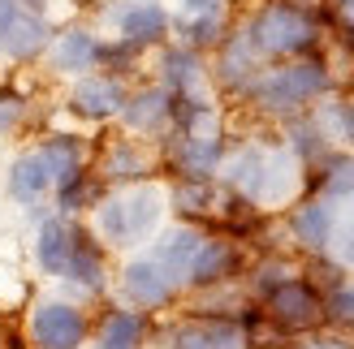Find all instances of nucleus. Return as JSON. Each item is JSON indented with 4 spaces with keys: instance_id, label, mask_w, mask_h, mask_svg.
I'll return each mask as SVG.
<instances>
[{
    "instance_id": "obj_35",
    "label": "nucleus",
    "mask_w": 354,
    "mask_h": 349,
    "mask_svg": "<svg viewBox=\"0 0 354 349\" xmlns=\"http://www.w3.org/2000/svg\"><path fill=\"white\" fill-rule=\"evenodd\" d=\"M281 5H294V9L315 13V17H324V13H328V0H281Z\"/></svg>"
},
{
    "instance_id": "obj_4",
    "label": "nucleus",
    "mask_w": 354,
    "mask_h": 349,
    "mask_svg": "<svg viewBox=\"0 0 354 349\" xmlns=\"http://www.w3.org/2000/svg\"><path fill=\"white\" fill-rule=\"evenodd\" d=\"M234 26L246 39V48L255 52L259 65L294 61V57H307V52L324 48V17L303 13L294 5H281V0H259Z\"/></svg>"
},
{
    "instance_id": "obj_20",
    "label": "nucleus",
    "mask_w": 354,
    "mask_h": 349,
    "mask_svg": "<svg viewBox=\"0 0 354 349\" xmlns=\"http://www.w3.org/2000/svg\"><path fill=\"white\" fill-rule=\"evenodd\" d=\"M151 315L134 310L126 302H113L104 306L100 315H91V337L86 345L91 349H147V337H151Z\"/></svg>"
},
{
    "instance_id": "obj_14",
    "label": "nucleus",
    "mask_w": 354,
    "mask_h": 349,
    "mask_svg": "<svg viewBox=\"0 0 354 349\" xmlns=\"http://www.w3.org/2000/svg\"><path fill=\"white\" fill-rule=\"evenodd\" d=\"M100 48H104V34L91 22H65L52 30L44 65H48V74L74 82L82 74H91V69H100Z\"/></svg>"
},
{
    "instance_id": "obj_12",
    "label": "nucleus",
    "mask_w": 354,
    "mask_h": 349,
    "mask_svg": "<svg viewBox=\"0 0 354 349\" xmlns=\"http://www.w3.org/2000/svg\"><path fill=\"white\" fill-rule=\"evenodd\" d=\"M342 212L337 203L315 199V195H298L286 207V237L294 241L298 255H333V237H337Z\"/></svg>"
},
{
    "instance_id": "obj_10",
    "label": "nucleus",
    "mask_w": 354,
    "mask_h": 349,
    "mask_svg": "<svg viewBox=\"0 0 354 349\" xmlns=\"http://www.w3.org/2000/svg\"><path fill=\"white\" fill-rule=\"evenodd\" d=\"M104 22H109L113 39H126L143 52H156L173 39V9L165 0H113V5H104Z\"/></svg>"
},
{
    "instance_id": "obj_28",
    "label": "nucleus",
    "mask_w": 354,
    "mask_h": 349,
    "mask_svg": "<svg viewBox=\"0 0 354 349\" xmlns=\"http://www.w3.org/2000/svg\"><path fill=\"white\" fill-rule=\"evenodd\" d=\"M286 126V147H290V155L303 168H311V164H320L324 155L337 147L333 138L320 130V121H315L311 112H298V117H290V121H281Z\"/></svg>"
},
{
    "instance_id": "obj_34",
    "label": "nucleus",
    "mask_w": 354,
    "mask_h": 349,
    "mask_svg": "<svg viewBox=\"0 0 354 349\" xmlns=\"http://www.w3.org/2000/svg\"><path fill=\"white\" fill-rule=\"evenodd\" d=\"M173 17H194V13H216V9H229V0H173Z\"/></svg>"
},
{
    "instance_id": "obj_5",
    "label": "nucleus",
    "mask_w": 354,
    "mask_h": 349,
    "mask_svg": "<svg viewBox=\"0 0 354 349\" xmlns=\"http://www.w3.org/2000/svg\"><path fill=\"white\" fill-rule=\"evenodd\" d=\"M91 337V310L74 298H39L26 315L30 349H82Z\"/></svg>"
},
{
    "instance_id": "obj_8",
    "label": "nucleus",
    "mask_w": 354,
    "mask_h": 349,
    "mask_svg": "<svg viewBox=\"0 0 354 349\" xmlns=\"http://www.w3.org/2000/svg\"><path fill=\"white\" fill-rule=\"evenodd\" d=\"M91 168L109 190L138 186V181H151L156 172H160V151H156V143H147V138H134V134L121 130V134L100 143Z\"/></svg>"
},
{
    "instance_id": "obj_27",
    "label": "nucleus",
    "mask_w": 354,
    "mask_h": 349,
    "mask_svg": "<svg viewBox=\"0 0 354 349\" xmlns=\"http://www.w3.org/2000/svg\"><path fill=\"white\" fill-rule=\"evenodd\" d=\"M234 30V17H229V9H216V13H194V17H173V39L186 43L194 52H203V57H212V52L221 48V39Z\"/></svg>"
},
{
    "instance_id": "obj_37",
    "label": "nucleus",
    "mask_w": 354,
    "mask_h": 349,
    "mask_svg": "<svg viewBox=\"0 0 354 349\" xmlns=\"http://www.w3.org/2000/svg\"><path fill=\"white\" fill-rule=\"evenodd\" d=\"M78 5H82V0H78Z\"/></svg>"
},
{
    "instance_id": "obj_24",
    "label": "nucleus",
    "mask_w": 354,
    "mask_h": 349,
    "mask_svg": "<svg viewBox=\"0 0 354 349\" xmlns=\"http://www.w3.org/2000/svg\"><path fill=\"white\" fill-rule=\"evenodd\" d=\"M303 195L328 199V203H354V151L350 147H333L320 164L307 168L303 177Z\"/></svg>"
},
{
    "instance_id": "obj_32",
    "label": "nucleus",
    "mask_w": 354,
    "mask_h": 349,
    "mask_svg": "<svg viewBox=\"0 0 354 349\" xmlns=\"http://www.w3.org/2000/svg\"><path fill=\"white\" fill-rule=\"evenodd\" d=\"M333 255H337L342 263L354 272V207H350V216L337 224V237H333Z\"/></svg>"
},
{
    "instance_id": "obj_7",
    "label": "nucleus",
    "mask_w": 354,
    "mask_h": 349,
    "mask_svg": "<svg viewBox=\"0 0 354 349\" xmlns=\"http://www.w3.org/2000/svg\"><path fill=\"white\" fill-rule=\"evenodd\" d=\"M259 306H263V315H268V319H272V323H277L290 341H294V337H311V332H320V328H328V315H324V293L315 289L303 272L290 276L286 285H277V289H272Z\"/></svg>"
},
{
    "instance_id": "obj_36",
    "label": "nucleus",
    "mask_w": 354,
    "mask_h": 349,
    "mask_svg": "<svg viewBox=\"0 0 354 349\" xmlns=\"http://www.w3.org/2000/svg\"><path fill=\"white\" fill-rule=\"evenodd\" d=\"M17 5H26L35 13H52V0H17Z\"/></svg>"
},
{
    "instance_id": "obj_1",
    "label": "nucleus",
    "mask_w": 354,
    "mask_h": 349,
    "mask_svg": "<svg viewBox=\"0 0 354 349\" xmlns=\"http://www.w3.org/2000/svg\"><path fill=\"white\" fill-rule=\"evenodd\" d=\"M303 177H307V168L290 155L286 143H272V138H246V143H238L234 151H225V164L216 172V181L225 190L255 203L259 212L290 207L303 195Z\"/></svg>"
},
{
    "instance_id": "obj_9",
    "label": "nucleus",
    "mask_w": 354,
    "mask_h": 349,
    "mask_svg": "<svg viewBox=\"0 0 354 349\" xmlns=\"http://www.w3.org/2000/svg\"><path fill=\"white\" fill-rule=\"evenodd\" d=\"M160 168L169 177H190V181H216V172L225 164V134H182L169 130L160 143Z\"/></svg>"
},
{
    "instance_id": "obj_6",
    "label": "nucleus",
    "mask_w": 354,
    "mask_h": 349,
    "mask_svg": "<svg viewBox=\"0 0 354 349\" xmlns=\"http://www.w3.org/2000/svg\"><path fill=\"white\" fill-rule=\"evenodd\" d=\"M113 289H117V302L143 310V315H151V319L160 315V310L177 306V298L186 293L151 255H130L126 263H121V272L113 276Z\"/></svg>"
},
{
    "instance_id": "obj_11",
    "label": "nucleus",
    "mask_w": 354,
    "mask_h": 349,
    "mask_svg": "<svg viewBox=\"0 0 354 349\" xmlns=\"http://www.w3.org/2000/svg\"><path fill=\"white\" fill-rule=\"evenodd\" d=\"M52 13H35L17 0H0V61L35 65L52 43Z\"/></svg>"
},
{
    "instance_id": "obj_16",
    "label": "nucleus",
    "mask_w": 354,
    "mask_h": 349,
    "mask_svg": "<svg viewBox=\"0 0 354 349\" xmlns=\"http://www.w3.org/2000/svg\"><path fill=\"white\" fill-rule=\"evenodd\" d=\"M126 91H130L126 78H113V74H104V69H91V74L69 82L65 108H69V117L86 121V126H109V121H117L121 103H126Z\"/></svg>"
},
{
    "instance_id": "obj_31",
    "label": "nucleus",
    "mask_w": 354,
    "mask_h": 349,
    "mask_svg": "<svg viewBox=\"0 0 354 349\" xmlns=\"http://www.w3.org/2000/svg\"><path fill=\"white\" fill-rule=\"evenodd\" d=\"M30 121V95L22 86H0V138H13Z\"/></svg>"
},
{
    "instance_id": "obj_15",
    "label": "nucleus",
    "mask_w": 354,
    "mask_h": 349,
    "mask_svg": "<svg viewBox=\"0 0 354 349\" xmlns=\"http://www.w3.org/2000/svg\"><path fill=\"white\" fill-rule=\"evenodd\" d=\"M61 285L69 289V298L74 302H95L104 298V293L113 289V268H109V246L82 224V233H78V246L74 255H69V268L61 276Z\"/></svg>"
},
{
    "instance_id": "obj_2",
    "label": "nucleus",
    "mask_w": 354,
    "mask_h": 349,
    "mask_svg": "<svg viewBox=\"0 0 354 349\" xmlns=\"http://www.w3.org/2000/svg\"><path fill=\"white\" fill-rule=\"evenodd\" d=\"M333 86H337V74H333L328 57L307 52L294 61L263 65L255 82L242 91V103L268 121H290L298 112H311L324 95H333Z\"/></svg>"
},
{
    "instance_id": "obj_33",
    "label": "nucleus",
    "mask_w": 354,
    "mask_h": 349,
    "mask_svg": "<svg viewBox=\"0 0 354 349\" xmlns=\"http://www.w3.org/2000/svg\"><path fill=\"white\" fill-rule=\"evenodd\" d=\"M294 349H354V337L350 332H311V337H303Z\"/></svg>"
},
{
    "instance_id": "obj_17",
    "label": "nucleus",
    "mask_w": 354,
    "mask_h": 349,
    "mask_svg": "<svg viewBox=\"0 0 354 349\" xmlns=\"http://www.w3.org/2000/svg\"><path fill=\"white\" fill-rule=\"evenodd\" d=\"M121 130L134 138H147V143H160V138L173 130V95L160 82H138L126 91V103H121Z\"/></svg>"
},
{
    "instance_id": "obj_19",
    "label": "nucleus",
    "mask_w": 354,
    "mask_h": 349,
    "mask_svg": "<svg viewBox=\"0 0 354 349\" xmlns=\"http://www.w3.org/2000/svg\"><path fill=\"white\" fill-rule=\"evenodd\" d=\"M151 65H156V78L151 82H160L169 95H199V91L212 86L207 57H203V52H194V48H186V43H177V39L156 48V61Z\"/></svg>"
},
{
    "instance_id": "obj_18",
    "label": "nucleus",
    "mask_w": 354,
    "mask_h": 349,
    "mask_svg": "<svg viewBox=\"0 0 354 349\" xmlns=\"http://www.w3.org/2000/svg\"><path fill=\"white\" fill-rule=\"evenodd\" d=\"M169 349H246V332L238 315H221V310H190L186 319L165 328Z\"/></svg>"
},
{
    "instance_id": "obj_30",
    "label": "nucleus",
    "mask_w": 354,
    "mask_h": 349,
    "mask_svg": "<svg viewBox=\"0 0 354 349\" xmlns=\"http://www.w3.org/2000/svg\"><path fill=\"white\" fill-rule=\"evenodd\" d=\"M143 57H147L143 48H134V43H126V39H113V34H104L100 69H104V74H113V78H126V82H130V74H138Z\"/></svg>"
},
{
    "instance_id": "obj_13",
    "label": "nucleus",
    "mask_w": 354,
    "mask_h": 349,
    "mask_svg": "<svg viewBox=\"0 0 354 349\" xmlns=\"http://www.w3.org/2000/svg\"><path fill=\"white\" fill-rule=\"evenodd\" d=\"M246 272V250L242 241L229 233H203V246L194 255V263L186 272V293H207V289H225L238 285Z\"/></svg>"
},
{
    "instance_id": "obj_21",
    "label": "nucleus",
    "mask_w": 354,
    "mask_h": 349,
    "mask_svg": "<svg viewBox=\"0 0 354 349\" xmlns=\"http://www.w3.org/2000/svg\"><path fill=\"white\" fill-rule=\"evenodd\" d=\"M78 233L82 224L78 216H61V212H48L39 224H35V268H39L48 281H61L65 268H69V255L78 246Z\"/></svg>"
},
{
    "instance_id": "obj_26",
    "label": "nucleus",
    "mask_w": 354,
    "mask_h": 349,
    "mask_svg": "<svg viewBox=\"0 0 354 349\" xmlns=\"http://www.w3.org/2000/svg\"><path fill=\"white\" fill-rule=\"evenodd\" d=\"M35 151L44 155V164L52 168V177H57V186H61L65 177H74V172H82L86 164H91V147H86V138H82V134H69V130L44 134Z\"/></svg>"
},
{
    "instance_id": "obj_29",
    "label": "nucleus",
    "mask_w": 354,
    "mask_h": 349,
    "mask_svg": "<svg viewBox=\"0 0 354 349\" xmlns=\"http://www.w3.org/2000/svg\"><path fill=\"white\" fill-rule=\"evenodd\" d=\"M109 195V186H104L95 177V168L86 164L82 172H74V177H65L57 190H52V203H57V212L61 216H82V212H91V207Z\"/></svg>"
},
{
    "instance_id": "obj_23",
    "label": "nucleus",
    "mask_w": 354,
    "mask_h": 349,
    "mask_svg": "<svg viewBox=\"0 0 354 349\" xmlns=\"http://www.w3.org/2000/svg\"><path fill=\"white\" fill-rule=\"evenodd\" d=\"M5 186H9V199H13L17 207L39 212V207L52 199V190H57V177H52V168L44 164V155L30 147V151H22V155L9 164Z\"/></svg>"
},
{
    "instance_id": "obj_22",
    "label": "nucleus",
    "mask_w": 354,
    "mask_h": 349,
    "mask_svg": "<svg viewBox=\"0 0 354 349\" xmlns=\"http://www.w3.org/2000/svg\"><path fill=\"white\" fill-rule=\"evenodd\" d=\"M203 224H186V220H177V224H169V229H160L151 241H147V255L160 263L177 285L186 289V272H190V263H194V255H199V246H203Z\"/></svg>"
},
{
    "instance_id": "obj_25",
    "label": "nucleus",
    "mask_w": 354,
    "mask_h": 349,
    "mask_svg": "<svg viewBox=\"0 0 354 349\" xmlns=\"http://www.w3.org/2000/svg\"><path fill=\"white\" fill-rule=\"evenodd\" d=\"M169 195V212L186 224H203V220H216V207H221V195L225 186L221 181H190V177H173L165 186Z\"/></svg>"
},
{
    "instance_id": "obj_3",
    "label": "nucleus",
    "mask_w": 354,
    "mask_h": 349,
    "mask_svg": "<svg viewBox=\"0 0 354 349\" xmlns=\"http://www.w3.org/2000/svg\"><path fill=\"white\" fill-rule=\"evenodd\" d=\"M169 216V195L160 181H138V186H117L91 207V233L109 250H143L147 241L165 229Z\"/></svg>"
}]
</instances>
